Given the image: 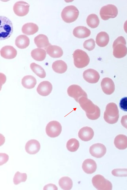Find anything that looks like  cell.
I'll use <instances>...</instances> for the list:
<instances>
[{
  "instance_id": "6da1fadb",
  "label": "cell",
  "mask_w": 127,
  "mask_h": 190,
  "mask_svg": "<svg viewBox=\"0 0 127 190\" xmlns=\"http://www.w3.org/2000/svg\"><path fill=\"white\" fill-rule=\"evenodd\" d=\"M78 103L86 113L87 117L91 120H95L100 117V111L99 108L94 104L88 98L83 96L79 100Z\"/></svg>"
},
{
  "instance_id": "7a4b0ae2",
  "label": "cell",
  "mask_w": 127,
  "mask_h": 190,
  "mask_svg": "<svg viewBox=\"0 0 127 190\" xmlns=\"http://www.w3.org/2000/svg\"><path fill=\"white\" fill-rule=\"evenodd\" d=\"M0 40H6L12 35L13 31L12 24L10 20L3 16H0Z\"/></svg>"
},
{
  "instance_id": "3957f363",
  "label": "cell",
  "mask_w": 127,
  "mask_h": 190,
  "mask_svg": "<svg viewBox=\"0 0 127 190\" xmlns=\"http://www.w3.org/2000/svg\"><path fill=\"white\" fill-rule=\"evenodd\" d=\"M125 38L122 36L118 37L114 41L113 45V54L117 58H121L127 54V48Z\"/></svg>"
},
{
  "instance_id": "277c9868",
  "label": "cell",
  "mask_w": 127,
  "mask_h": 190,
  "mask_svg": "<svg viewBox=\"0 0 127 190\" xmlns=\"http://www.w3.org/2000/svg\"><path fill=\"white\" fill-rule=\"evenodd\" d=\"M119 118V111L116 105L114 103L107 105L104 115L105 121L109 123L114 124L117 121Z\"/></svg>"
},
{
  "instance_id": "5b68a950",
  "label": "cell",
  "mask_w": 127,
  "mask_h": 190,
  "mask_svg": "<svg viewBox=\"0 0 127 190\" xmlns=\"http://www.w3.org/2000/svg\"><path fill=\"white\" fill-rule=\"evenodd\" d=\"M74 63L78 68H84L89 64L90 59L87 53L80 49L75 50L73 54Z\"/></svg>"
},
{
  "instance_id": "8992f818",
  "label": "cell",
  "mask_w": 127,
  "mask_h": 190,
  "mask_svg": "<svg viewBox=\"0 0 127 190\" xmlns=\"http://www.w3.org/2000/svg\"><path fill=\"white\" fill-rule=\"evenodd\" d=\"M79 11L77 8L72 5L65 7L63 10L61 16L63 20L67 23H71L78 18Z\"/></svg>"
},
{
  "instance_id": "52a82bcc",
  "label": "cell",
  "mask_w": 127,
  "mask_h": 190,
  "mask_svg": "<svg viewBox=\"0 0 127 190\" xmlns=\"http://www.w3.org/2000/svg\"><path fill=\"white\" fill-rule=\"evenodd\" d=\"M92 182L93 186L97 190L112 189V185L111 183L101 175L98 174L94 176L92 178Z\"/></svg>"
},
{
  "instance_id": "ba28073f",
  "label": "cell",
  "mask_w": 127,
  "mask_h": 190,
  "mask_svg": "<svg viewBox=\"0 0 127 190\" xmlns=\"http://www.w3.org/2000/svg\"><path fill=\"white\" fill-rule=\"evenodd\" d=\"M118 13V9L115 5L108 4L102 7L100 11V15L101 19L104 20L110 18H114Z\"/></svg>"
},
{
  "instance_id": "9c48e42d",
  "label": "cell",
  "mask_w": 127,
  "mask_h": 190,
  "mask_svg": "<svg viewBox=\"0 0 127 190\" xmlns=\"http://www.w3.org/2000/svg\"><path fill=\"white\" fill-rule=\"evenodd\" d=\"M62 130V126L60 123L56 121L50 122L47 125L46 132L47 135L51 138L58 136Z\"/></svg>"
},
{
  "instance_id": "30bf717a",
  "label": "cell",
  "mask_w": 127,
  "mask_h": 190,
  "mask_svg": "<svg viewBox=\"0 0 127 190\" xmlns=\"http://www.w3.org/2000/svg\"><path fill=\"white\" fill-rule=\"evenodd\" d=\"M67 92L68 95L73 98L77 102L82 97H88L86 93L80 86L77 85L73 84L70 86L68 88Z\"/></svg>"
},
{
  "instance_id": "8fae6325",
  "label": "cell",
  "mask_w": 127,
  "mask_h": 190,
  "mask_svg": "<svg viewBox=\"0 0 127 190\" xmlns=\"http://www.w3.org/2000/svg\"><path fill=\"white\" fill-rule=\"evenodd\" d=\"M30 5L27 2L20 1L16 2L13 6V10L17 15L23 17L26 15L29 11Z\"/></svg>"
},
{
  "instance_id": "7c38bea8",
  "label": "cell",
  "mask_w": 127,
  "mask_h": 190,
  "mask_svg": "<svg viewBox=\"0 0 127 190\" xmlns=\"http://www.w3.org/2000/svg\"><path fill=\"white\" fill-rule=\"evenodd\" d=\"M106 149L103 144L97 143L91 145L89 149V152L93 156L97 158H100L105 154Z\"/></svg>"
},
{
  "instance_id": "4fadbf2b",
  "label": "cell",
  "mask_w": 127,
  "mask_h": 190,
  "mask_svg": "<svg viewBox=\"0 0 127 190\" xmlns=\"http://www.w3.org/2000/svg\"><path fill=\"white\" fill-rule=\"evenodd\" d=\"M83 77L87 82L91 83H97L100 77L98 72L92 69H88L85 70L83 72Z\"/></svg>"
},
{
  "instance_id": "5bb4252c",
  "label": "cell",
  "mask_w": 127,
  "mask_h": 190,
  "mask_svg": "<svg viewBox=\"0 0 127 190\" xmlns=\"http://www.w3.org/2000/svg\"><path fill=\"white\" fill-rule=\"evenodd\" d=\"M101 86L102 91L106 94L111 95L115 90L114 83L110 78L105 77L103 78L101 82Z\"/></svg>"
},
{
  "instance_id": "9a60e30c",
  "label": "cell",
  "mask_w": 127,
  "mask_h": 190,
  "mask_svg": "<svg viewBox=\"0 0 127 190\" xmlns=\"http://www.w3.org/2000/svg\"><path fill=\"white\" fill-rule=\"evenodd\" d=\"M52 90V86L48 81H45L41 82L38 85L36 91L40 95L46 96L49 95Z\"/></svg>"
},
{
  "instance_id": "2e32d148",
  "label": "cell",
  "mask_w": 127,
  "mask_h": 190,
  "mask_svg": "<svg viewBox=\"0 0 127 190\" xmlns=\"http://www.w3.org/2000/svg\"><path fill=\"white\" fill-rule=\"evenodd\" d=\"M94 135V132L90 127L85 126L81 128L78 133L79 138L82 141H88L91 140Z\"/></svg>"
},
{
  "instance_id": "e0dca14e",
  "label": "cell",
  "mask_w": 127,
  "mask_h": 190,
  "mask_svg": "<svg viewBox=\"0 0 127 190\" xmlns=\"http://www.w3.org/2000/svg\"><path fill=\"white\" fill-rule=\"evenodd\" d=\"M40 145L39 142L35 139H32L27 142L25 146L26 151L30 154H34L39 150Z\"/></svg>"
},
{
  "instance_id": "ac0fdd59",
  "label": "cell",
  "mask_w": 127,
  "mask_h": 190,
  "mask_svg": "<svg viewBox=\"0 0 127 190\" xmlns=\"http://www.w3.org/2000/svg\"><path fill=\"white\" fill-rule=\"evenodd\" d=\"M0 53L1 56L3 58L6 59H11L16 57L17 52L13 47L6 46L1 48Z\"/></svg>"
},
{
  "instance_id": "d6986e66",
  "label": "cell",
  "mask_w": 127,
  "mask_h": 190,
  "mask_svg": "<svg viewBox=\"0 0 127 190\" xmlns=\"http://www.w3.org/2000/svg\"><path fill=\"white\" fill-rule=\"evenodd\" d=\"M82 167L83 170L86 173L91 174L96 171L97 165L95 162L93 160L87 159L83 162Z\"/></svg>"
},
{
  "instance_id": "ffe728a7",
  "label": "cell",
  "mask_w": 127,
  "mask_h": 190,
  "mask_svg": "<svg viewBox=\"0 0 127 190\" xmlns=\"http://www.w3.org/2000/svg\"><path fill=\"white\" fill-rule=\"evenodd\" d=\"M45 49L47 54L53 58L60 57L63 54V50L61 48L57 46L51 44Z\"/></svg>"
},
{
  "instance_id": "44dd1931",
  "label": "cell",
  "mask_w": 127,
  "mask_h": 190,
  "mask_svg": "<svg viewBox=\"0 0 127 190\" xmlns=\"http://www.w3.org/2000/svg\"><path fill=\"white\" fill-rule=\"evenodd\" d=\"M73 35L79 38H84L88 37L91 34L90 30L86 27L79 26L75 27L73 32Z\"/></svg>"
},
{
  "instance_id": "7402d4cb",
  "label": "cell",
  "mask_w": 127,
  "mask_h": 190,
  "mask_svg": "<svg viewBox=\"0 0 127 190\" xmlns=\"http://www.w3.org/2000/svg\"><path fill=\"white\" fill-rule=\"evenodd\" d=\"M34 42L37 47L39 48H44L45 49L50 45L47 36L43 34H39L35 37Z\"/></svg>"
},
{
  "instance_id": "603a6c76",
  "label": "cell",
  "mask_w": 127,
  "mask_h": 190,
  "mask_svg": "<svg viewBox=\"0 0 127 190\" xmlns=\"http://www.w3.org/2000/svg\"><path fill=\"white\" fill-rule=\"evenodd\" d=\"M39 28L36 24L29 23L25 24L23 26L22 31L24 34L28 35H33L38 31Z\"/></svg>"
},
{
  "instance_id": "cb8c5ba5",
  "label": "cell",
  "mask_w": 127,
  "mask_h": 190,
  "mask_svg": "<svg viewBox=\"0 0 127 190\" xmlns=\"http://www.w3.org/2000/svg\"><path fill=\"white\" fill-rule=\"evenodd\" d=\"M109 41V37L107 33L101 31L97 35L96 39V44L100 47H104L108 44Z\"/></svg>"
},
{
  "instance_id": "d4e9b609",
  "label": "cell",
  "mask_w": 127,
  "mask_h": 190,
  "mask_svg": "<svg viewBox=\"0 0 127 190\" xmlns=\"http://www.w3.org/2000/svg\"><path fill=\"white\" fill-rule=\"evenodd\" d=\"M116 147L120 150H123L127 148V137L120 134L117 136L114 140Z\"/></svg>"
},
{
  "instance_id": "484cf974",
  "label": "cell",
  "mask_w": 127,
  "mask_h": 190,
  "mask_svg": "<svg viewBox=\"0 0 127 190\" xmlns=\"http://www.w3.org/2000/svg\"><path fill=\"white\" fill-rule=\"evenodd\" d=\"M30 41L29 38L24 35L17 36L15 40V44L18 48L23 49L27 48L29 45Z\"/></svg>"
},
{
  "instance_id": "4316f807",
  "label": "cell",
  "mask_w": 127,
  "mask_h": 190,
  "mask_svg": "<svg viewBox=\"0 0 127 190\" xmlns=\"http://www.w3.org/2000/svg\"><path fill=\"white\" fill-rule=\"evenodd\" d=\"M36 80L35 77L31 75H27L24 76L22 80L23 86L27 89L33 88L36 84Z\"/></svg>"
},
{
  "instance_id": "83f0119b",
  "label": "cell",
  "mask_w": 127,
  "mask_h": 190,
  "mask_svg": "<svg viewBox=\"0 0 127 190\" xmlns=\"http://www.w3.org/2000/svg\"><path fill=\"white\" fill-rule=\"evenodd\" d=\"M53 70L55 72L59 73L65 72L67 69L66 63L62 60H58L54 62L52 66Z\"/></svg>"
},
{
  "instance_id": "f1b7e54d",
  "label": "cell",
  "mask_w": 127,
  "mask_h": 190,
  "mask_svg": "<svg viewBox=\"0 0 127 190\" xmlns=\"http://www.w3.org/2000/svg\"><path fill=\"white\" fill-rule=\"evenodd\" d=\"M32 57L34 60L39 61H43L45 58L46 53L44 49L36 48L32 50L31 52Z\"/></svg>"
},
{
  "instance_id": "f546056e",
  "label": "cell",
  "mask_w": 127,
  "mask_h": 190,
  "mask_svg": "<svg viewBox=\"0 0 127 190\" xmlns=\"http://www.w3.org/2000/svg\"><path fill=\"white\" fill-rule=\"evenodd\" d=\"M59 184L61 188L64 190H70L72 188L73 182L72 180L68 177H64L59 180Z\"/></svg>"
},
{
  "instance_id": "4dcf8cb0",
  "label": "cell",
  "mask_w": 127,
  "mask_h": 190,
  "mask_svg": "<svg viewBox=\"0 0 127 190\" xmlns=\"http://www.w3.org/2000/svg\"><path fill=\"white\" fill-rule=\"evenodd\" d=\"M30 67L32 71L39 77L44 78L45 77V72L44 69L40 65L33 62L30 64Z\"/></svg>"
},
{
  "instance_id": "1f68e13d",
  "label": "cell",
  "mask_w": 127,
  "mask_h": 190,
  "mask_svg": "<svg viewBox=\"0 0 127 190\" xmlns=\"http://www.w3.org/2000/svg\"><path fill=\"white\" fill-rule=\"evenodd\" d=\"M88 25L92 28L97 27L99 23V20L97 16L95 14H93L89 15L86 20Z\"/></svg>"
},
{
  "instance_id": "d6a6232c",
  "label": "cell",
  "mask_w": 127,
  "mask_h": 190,
  "mask_svg": "<svg viewBox=\"0 0 127 190\" xmlns=\"http://www.w3.org/2000/svg\"><path fill=\"white\" fill-rule=\"evenodd\" d=\"M79 146V143L78 141L75 138H71L67 142L66 147L67 149L70 151L74 152L77 150Z\"/></svg>"
},
{
  "instance_id": "836d02e7",
  "label": "cell",
  "mask_w": 127,
  "mask_h": 190,
  "mask_svg": "<svg viewBox=\"0 0 127 190\" xmlns=\"http://www.w3.org/2000/svg\"><path fill=\"white\" fill-rule=\"evenodd\" d=\"M27 179V175L26 173H21L17 171L15 174L13 182L15 185L19 184L21 182H25Z\"/></svg>"
},
{
  "instance_id": "e575fe53",
  "label": "cell",
  "mask_w": 127,
  "mask_h": 190,
  "mask_svg": "<svg viewBox=\"0 0 127 190\" xmlns=\"http://www.w3.org/2000/svg\"><path fill=\"white\" fill-rule=\"evenodd\" d=\"M112 174L117 177L127 176V169L118 168L113 170L111 172Z\"/></svg>"
},
{
  "instance_id": "d590c367",
  "label": "cell",
  "mask_w": 127,
  "mask_h": 190,
  "mask_svg": "<svg viewBox=\"0 0 127 190\" xmlns=\"http://www.w3.org/2000/svg\"><path fill=\"white\" fill-rule=\"evenodd\" d=\"M83 47L85 49L89 51H91L93 49L95 46V41L91 38L86 40L83 44Z\"/></svg>"
},
{
  "instance_id": "8d00e7d4",
  "label": "cell",
  "mask_w": 127,
  "mask_h": 190,
  "mask_svg": "<svg viewBox=\"0 0 127 190\" xmlns=\"http://www.w3.org/2000/svg\"><path fill=\"white\" fill-rule=\"evenodd\" d=\"M119 106L122 110L127 112V97H124L120 101Z\"/></svg>"
},
{
  "instance_id": "74e56055",
  "label": "cell",
  "mask_w": 127,
  "mask_h": 190,
  "mask_svg": "<svg viewBox=\"0 0 127 190\" xmlns=\"http://www.w3.org/2000/svg\"><path fill=\"white\" fill-rule=\"evenodd\" d=\"M9 159V156L5 153H0V165L5 163Z\"/></svg>"
},
{
  "instance_id": "f35d334b",
  "label": "cell",
  "mask_w": 127,
  "mask_h": 190,
  "mask_svg": "<svg viewBox=\"0 0 127 190\" xmlns=\"http://www.w3.org/2000/svg\"><path fill=\"white\" fill-rule=\"evenodd\" d=\"M121 122L122 125L127 129V115L124 116L122 117Z\"/></svg>"
},
{
  "instance_id": "ab89813d",
  "label": "cell",
  "mask_w": 127,
  "mask_h": 190,
  "mask_svg": "<svg viewBox=\"0 0 127 190\" xmlns=\"http://www.w3.org/2000/svg\"><path fill=\"white\" fill-rule=\"evenodd\" d=\"M50 188H52L54 190H57V188L55 185L53 184H49L45 186L43 188V190H49Z\"/></svg>"
},
{
  "instance_id": "60d3db41",
  "label": "cell",
  "mask_w": 127,
  "mask_h": 190,
  "mask_svg": "<svg viewBox=\"0 0 127 190\" xmlns=\"http://www.w3.org/2000/svg\"><path fill=\"white\" fill-rule=\"evenodd\" d=\"M124 28L125 31L127 33V20L124 23Z\"/></svg>"
}]
</instances>
